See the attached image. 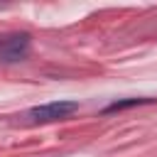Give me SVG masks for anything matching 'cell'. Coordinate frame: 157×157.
<instances>
[{"label": "cell", "instance_id": "6da1fadb", "mask_svg": "<svg viewBox=\"0 0 157 157\" xmlns=\"http://www.w3.org/2000/svg\"><path fill=\"white\" fill-rule=\"evenodd\" d=\"M78 110V103L76 101H52V103H42V105H34L29 110V118L34 123H54V120H61V118H69L71 113Z\"/></svg>", "mask_w": 157, "mask_h": 157}, {"label": "cell", "instance_id": "7a4b0ae2", "mask_svg": "<svg viewBox=\"0 0 157 157\" xmlns=\"http://www.w3.org/2000/svg\"><path fill=\"white\" fill-rule=\"evenodd\" d=\"M29 54V34H10L0 39V61L2 64H15L22 61Z\"/></svg>", "mask_w": 157, "mask_h": 157}, {"label": "cell", "instance_id": "3957f363", "mask_svg": "<svg viewBox=\"0 0 157 157\" xmlns=\"http://www.w3.org/2000/svg\"><path fill=\"white\" fill-rule=\"evenodd\" d=\"M142 103H150V98H125V101H115L105 108V113H115V110H123V108H130V105H142Z\"/></svg>", "mask_w": 157, "mask_h": 157}]
</instances>
